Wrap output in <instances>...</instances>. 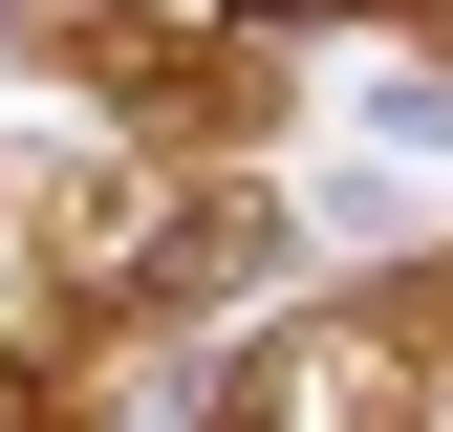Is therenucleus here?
<instances>
[{
	"mask_svg": "<svg viewBox=\"0 0 453 432\" xmlns=\"http://www.w3.org/2000/svg\"><path fill=\"white\" fill-rule=\"evenodd\" d=\"M432 22H453V0H432Z\"/></svg>",
	"mask_w": 453,
	"mask_h": 432,
	"instance_id": "obj_1",
	"label": "nucleus"
}]
</instances>
